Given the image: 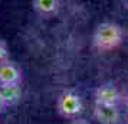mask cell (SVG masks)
I'll use <instances>...</instances> for the list:
<instances>
[{
    "instance_id": "obj_4",
    "label": "cell",
    "mask_w": 128,
    "mask_h": 124,
    "mask_svg": "<svg viewBox=\"0 0 128 124\" xmlns=\"http://www.w3.org/2000/svg\"><path fill=\"white\" fill-rule=\"evenodd\" d=\"M94 117L101 124H118L120 118H121V112L118 110V107L95 104Z\"/></svg>"
},
{
    "instance_id": "obj_1",
    "label": "cell",
    "mask_w": 128,
    "mask_h": 124,
    "mask_svg": "<svg viewBox=\"0 0 128 124\" xmlns=\"http://www.w3.org/2000/svg\"><path fill=\"white\" fill-rule=\"evenodd\" d=\"M122 42V29L120 25L112 22H104L96 26L94 32L92 43L99 52L112 51Z\"/></svg>"
},
{
    "instance_id": "obj_2",
    "label": "cell",
    "mask_w": 128,
    "mask_h": 124,
    "mask_svg": "<svg viewBox=\"0 0 128 124\" xmlns=\"http://www.w3.org/2000/svg\"><path fill=\"white\" fill-rule=\"evenodd\" d=\"M82 108H84V102L81 95L72 89L64 91L56 100V110L65 118L78 117L82 112Z\"/></svg>"
},
{
    "instance_id": "obj_7",
    "label": "cell",
    "mask_w": 128,
    "mask_h": 124,
    "mask_svg": "<svg viewBox=\"0 0 128 124\" xmlns=\"http://www.w3.org/2000/svg\"><path fill=\"white\" fill-rule=\"evenodd\" d=\"M0 95L4 101L6 107L16 105L22 100V88L20 84H13V85H2L0 87Z\"/></svg>"
},
{
    "instance_id": "obj_10",
    "label": "cell",
    "mask_w": 128,
    "mask_h": 124,
    "mask_svg": "<svg viewBox=\"0 0 128 124\" xmlns=\"http://www.w3.org/2000/svg\"><path fill=\"white\" fill-rule=\"evenodd\" d=\"M6 108H7V107H6V104H4V101H3V98H2V95H0V114H2V112L4 111Z\"/></svg>"
},
{
    "instance_id": "obj_5",
    "label": "cell",
    "mask_w": 128,
    "mask_h": 124,
    "mask_svg": "<svg viewBox=\"0 0 128 124\" xmlns=\"http://www.w3.org/2000/svg\"><path fill=\"white\" fill-rule=\"evenodd\" d=\"M20 81H22V71L14 62L7 61L0 65V87L20 84Z\"/></svg>"
},
{
    "instance_id": "obj_8",
    "label": "cell",
    "mask_w": 128,
    "mask_h": 124,
    "mask_svg": "<svg viewBox=\"0 0 128 124\" xmlns=\"http://www.w3.org/2000/svg\"><path fill=\"white\" fill-rule=\"evenodd\" d=\"M9 61V48H7L6 41L0 39V65Z\"/></svg>"
},
{
    "instance_id": "obj_3",
    "label": "cell",
    "mask_w": 128,
    "mask_h": 124,
    "mask_svg": "<svg viewBox=\"0 0 128 124\" xmlns=\"http://www.w3.org/2000/svg\"><path fill=\"white\" fill-rule=\"evenodd\" d=\"M95 104L118 107L122 100L120 89L112 84H102L95 89Z\"/></svg>"
},
{
    "instance_id": "obj_6",
    "label": "cell",
    "mask_w": 128,
    "mask_h": 124,
    "mask_svg": "<svg viewBox=\"0 0 128 124\" xmlns=\"http://www.w3.org/2000/svg\"><path fill=\"white\" fill-rule=\"evenodd\" d=\"M32 7L38 15L43 18H52L59 12L60 3L58 0H33Z\"/></svg>"
},
{
    "instance_id": "obj_11",
    "label": "cell",
    "mask_w": 128,
    "mask_h": 124,
    "mask_svg": "<svg viewBox=\"0 0 128 124\" xmlns=\"http://www.w3.org/2000/svg\"><path fill=\"white\" fill-rule=\"evenodd\" d=\"M127 111H128V98H127Z\"/></svg>"
},
{
    "instance_id": "obj_9",
    "label": "cell",
    "mask_w": 128,
    "mask_h": 124,
    "mask_svg": "<svg viewBox=\"0 0 128 124\" xmlns=\"http://www.w3.org/2000/svg\"><path fill=\"white\" fill-rule=\"evenodd\" d=\"M69 124H92V123H89V121L85 120V118H74Z\"/></svg>"
}]
</instances>
